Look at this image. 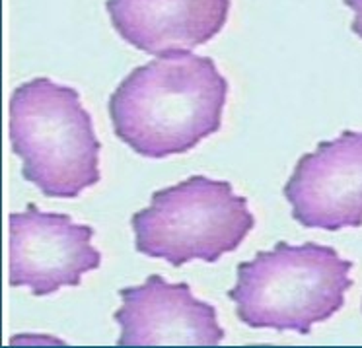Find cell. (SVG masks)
Instances as JSON below:
<instances>
[{"label": "cell", "instance_id": "1", "mask_svg": "<svg viewBox=\"0 0 362 348\" xmlns=\"http://www.w3.org/2000/svg\"><path fill=\"white\" fill-rule=\"evenodd\" d=\"M228 80L211 56L173 53L134 68L110 97L119 140L144 158L193 150L222 127Z\"/></svg>", "mask_w": 362, "mask_h": 348}, {"label": "cell", "instance_id": "2", "mask_svg": "<svg viewBox=\"0 0 362 348\" xmlns=\"http://www.w3.org/2000/svg\"><path fill=\"white\" fill-rule=\"evenodd\" d=\"M10 144L22 175L49 198H76L102 179V144L71 86L33 78L10 95Z\"/></svg>", "mask_w": 362, "mask_h": 348}, {"label": "cell", "instance_id": "3", "mask_svg": "<svg viewBox=\"0 0 362 348\" xmlns=\"http://www.w3.org/2000/svg\"><path fill=\"white\" fill-rule=\"evenodd\" d=\"M353 263L327 246L279 241L238 265V282L228 292L238 319L253 329L310 335L345 306L353 286Z\"/></svg>", "mask_w": 362, "mask_h": 348}, {"label": "cell", "instance_id": "4", "mask_svg": "<svg viewBox=\"0 0 362 348\" xmlns=\"http://www.w3.org/2000/svg\"><path fill=\"white\" fill-rule=\"evenodd\" d=\"M136 251L173 267L216 263L244 244L255 226L247 198L228 181L193 175L156 191L150 206L131 220Z\"/></svg>", "mask_w": 362, "mask_h": 348}, {"label": "cell", "instance_id": "5", "mask_svg": "<svg viewBox=\"0 0 362 348\" xmlns=\"http://www.w3.org/2000/svg\"><path fill=\"white\" fill-rule=\"evenodd\" d=\"M92 238L94 228L35 205L10 214V286H28L37 298L80 286L86 272L102 265Z\"/></svg>", "mask_w": 362, "mask_h": 348}, {"label": "cell", "instance_id": "6", "mask_svg": "<svg viewBox=\"0 0 362 348\" xmlns=\"http://www.w3.org/2000/svg\"><path fill=\"white\" fill-rule=\"evenodd\" d=\"M284 197L304 228L339 232L362 226V133L343 131L298 160Z\"/></svg>", "mask_w": 362, "mask_h": 348}, {"label": "cell", "instance_id": "7", "mask_svg": "<svg viewBox=\"0 0 362 348\" xmlns=\"http://www.w3.org/2000/svg\"><path fill=\"white\" fill-rule=\"evenodd\" d=\"M119 296L123 304L113 316L121 327L119 347H216L226 337L216 308L197 300L187 282L170 284L152 275L144 284L119 290Z\"/></svg>", "mask_w": 362, "mask_h": 348}, {"label": "cell", "instance_id": "8", "mask_svg": "<svg viewBox=\"0 0 362 348\" xmlns=\"http://www.w3.org/2000/svg\"><path fill=\"white\" fill-rule=\"evenodd\" d=\"M230 0H107L111 25L148 55L164 56L201 47L224 30Z\"/></svg>", "mask_w": 362, "mask_h": 348}, {"label": "cell", "instance_id": "9", "mask_svg": "<svg viewBox=\"0 0 362 348\" xmlns=\"http://www.w3.org/2000/svg\"><path fill=\"white\" fill-rule=\"evenodd\" d=\"M345 2V6L354 12V20L353 25H351V30H353L358 37H362V0H343Z\"/></svg>", "mask_w": 362, "mask_h": 348}]
</instances>
